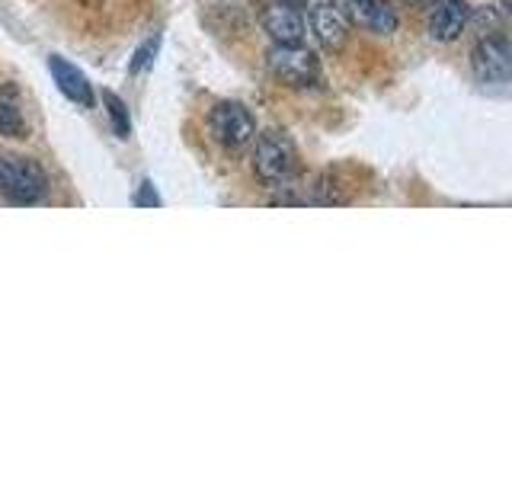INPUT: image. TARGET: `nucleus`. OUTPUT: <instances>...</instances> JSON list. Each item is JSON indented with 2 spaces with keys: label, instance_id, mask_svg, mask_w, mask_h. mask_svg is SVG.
<instances>
[{
  "label": "nucleus",
  "instance_id": "obj_1",
  "mask_svg": "<svg viewBox=\"0 0 512 480\" xmlns=\"http://www.w3.org/2000/svg\"><path fill=\"white\" fill-rule=\"evenodd\" d=\"M253 173L272 189H282L295 180L298 173V151L288 135L282 132H263L256 138V148H253Z\"/></svg>",
  "mask_w": 512,
  "mask_h": 480
},
{
  "label": "nucleus",
  "instance_id": "obj_2",
  "mask_svg": "<svg viewBox=\"0 0 512 480\" xmlns=\"http://www.w3.org/2000/svg\"><path fill=\"white\" fill-rule=\"evenodd\" d=\"M48 192V176L32 157L0 154V196L13 205H36Z\"/></svg>",
  "mask_w": 512,
  "mask_h": 480
},
{
  "label": "nucleus",
  "instance_id": "obj_3",
  "mask_svg": "<svg viewBox=\"0 0 512 480\" xmlns=\"http://www.w3.org/2000/svg\"><path fill=\"white\" fill-rule=\"evenodd\" d=\"M266 64H269V74L292 90L311 87L320 77L317 55L311 52V48H304L301 42L298 45H272L269 55H266Z\"/></svg>",
  "mask_w": 512,
  "mask_h": 480
},
{
  "label": "nucleus",
  "instance_id": "obj_4",
  "mask_svg": "<svg viewBox=\"0 0 512 480\" xmlns=\"http://www.w3.org/2000/svg\"><path fill=\"white\" fill-rule=\"evenodd\" d=\"M208 132L224 151H240L256 138V122L244 103L224 100L208 112Z\"/></svg>",
  "mask_w": 512,
  "mask_h": 480
},
{
  "label": "nucleus",
  "instance_id": "obj_5",
  "mask_svg": "<svg viewBox=\"0 0 512 480\" xmlns=\"http://www.w3.org/2000/svg\"><path fill=\"white\" fill-rule=\"evenodd\" d=\"M471 68L480 84H496L503 87L512 77V45L503 32H490L471 52Z\"/></svg>",
  "mask_w": 512,
  "mask_h": 480
},
{
  "label": "nucleus",
  "instance_id": "obj_6",
  "mask_svg": "<svg viewBox=\"0 0 512 480\" xmlns=\"http://www.w3.org/2000/svg\"><path fill=\"white\" fill-rule=\"evenodd\" d=\"M308 23L314 39L327 52H343L349 42V16L340 0H308Z\"/></svg>",
  "mask_w": 512,
  "mask_h": 480
},
{
  "label": "nucleus",
  "instance_id": "obj_7",
  "mask_svg": "<svg viewBox=\"0 0 512 480\" xmlns=\"http://www.w3.org/2000/svg\"><path fill=\"white\" fill-rule=\"evenodd\" d=\"M260 23L266 29V36L272 39V45H298L304 42V32H308L298 7L285 4V0H269L260 13Z\"/></svg>",
  "mask_w": 512,
  "mask_h": 480
},
{
  "label": "nucleus",
  "instance_id": "obj_8",
  "mask_svg": "<svg viewBox=\"0 0 512 480\" xmlns=\"http://www.w3.org/2000/svg\"><path fill=\"white\" fill-rule=\"evenodd\" d=\"M471 20V7L464 0H436L429 10V20H426V32L432 42H455L464 29H468Z\"/></svg>",
  "mask_w": 512,
  "mask_h": 480
},
{
  "label": "nucleus",
  "instance_id": "obj_9",
  "mask_svg": "<svg viewBox=\"0 0 512 480\" xmlns=\"http://www.w3.org/2000/svg\"><path fill=\"white\" fill-rule=\"evenodd\" d=\"M349 23H356L365 32L375 36H391L397 32V13L391 10L388 0H343Z\"/></svg>",
  "mask_w": 512,
  "mask_h": 480
},
{
  "label": "nucleus",
  "instance_id": "obj_10",
  "mask_svg": "<svg viewBox=\"0 0 512 480\" xmlns=\"http://www.w3.org/2000/svg\"><path fill=\"white\" fill-rule=\"evenodd\" d=\"M48 71H52L58 90L68 96L71 103H77L80 109H90L93 106V87L84 71H77V64H71L68 58L61 55H48Z\"/></svg>",
  "mask_w": 512,
  "mask_h": 480
},
{
  "label": "nucleus",
  "instance_id": "obj_11",
  "mask_svg": "<svg viewBox=\"0 0 512 480\" xmlns=\"http://www.w3.org/2000/svg\"><path fill=\"white\" fill-rule=\"evenodd\" d=\"M0 135L13 141L29 138V125L23 116V96L16 90V84L0 87Z\"/></svg>",
  "mask_w": 512,
  "mask_h": 480
},
{
  "label": "nucleus",
  "instance_id": "obj_12",
  "mask_svg": "<svg viewBox=\"0 0 512 480\" xmlns=\"http://www.w3.org/2000/svg\"><path fill=\"white\" fill-rule=\"evenodd\" d=\"M103 103H106V112H109V119H112V132H116L119 138H128L132 135V122H128V109L125 103L119 100L116 93H103Z\"/></svg>",
  "mask_w": 512,
  "mask_h": 480
},
{
  "label": "nucleus",
  "instance_id": "obj_13",
  "mask_svg": "<svg viewBox=\"0 0 512 480\" xmlns=\"http://www.w3.org/2000/svg\"><path fill=\"white\" fill-rule=\"evenodd\" d=\"M157 45H160V36H154V39L144 42V45L138 48V52H135L132 64H128V71H132V74L148 71V68H151V61H154V55H157Z\"/></svg>",
  "mask_w": 512,
  "mask_h": 480
},
{
  "label": "nucleus",
  "instance_id": "obj_14",
  "mask_svg": "<svg viewBox=\"0 0 512 480\" xmlns=\"http://www.w3.org/2000/svg\"><path fill=\"white\" fill-rule=\"evenodd\" d=\"M135 202H138V205H160V196L154 192L151 183H141V192L135 196Z\"/></svg>",
  "mask_w": 512,
  "mask_h": 480
},
{
  "label": "nucleus",
  "instance_id": "obj_15",
  "mask_svg": "<svg viewBox=\"0 0 512 480\" xmlns=\"http://www.w3.org/2000/svg\"><path fill=\"white\" fill-rule=\"evenodd\" d=\"M410 4H436V0H410Z\"/></svg>",
  "mask_w": 512,
  "mask_h": 480
},
{
  "label": "nucleus",
  "instance_id": "obj_16",
  "mask_svg": "<svg viewBox=\"0 0 512 480\" xmlns=\"http://www.w3.org/2000/svg\"><path fill=\"white\" fill-rule=\"evenodd\" d=\"M285 4H295V7H298V4H301V0H285Z\"/></svg>",
  "mask_w": 512,
  "mask_h": 480
}]
</instances>
